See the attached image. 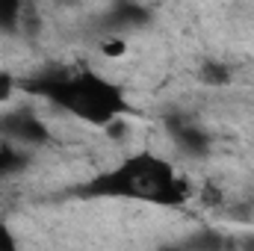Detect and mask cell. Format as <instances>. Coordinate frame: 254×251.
Returning a JSON list of instances; mask_svg holds the SVG:
<instances>
[{"label": "cell", "instance_id": "obj_8", "mask_svg": "<svg viewBox=\"0 0 254 251\" xmlns=\"http://www.w3.org/2000/svg\"><path fill=\"white\" fill-rule=\"evenodd\" d=\"M18 12H21L18 3L0 0V27H15V24H18Z\"/></svg>", "mask_w": 254, "mask_h": 251}, {"label": "cell", "instance_id": "obj_12", "mask_svg": "<svg viewBox=\"0 0 254 251\" xmlns=\"http://www.w3.org/2000/svg\"><path fill=\"white\" fill-rule=\"evenodd\" d=\"M240 249L243 251H254V237H246V240L240 243Z\"/></svg>", "mask_w": 254, "mask_h": 251}, {"label": "cell", "instance_id": "obj_13", "mask_svg": "<svg viewBox=\"0 0 254 251\" xmlns=\"http://www.w3.org/2000/svg\"><path fill=\"white\" fill-rule=\"evenodd\" d=\"M160 251H184V249H178V246H166V249H160Z\"/></svg>", "mask_w": 254, "mask_h": 251}, {"label": "cell", "instance_id": "obj_9", "mask_svg": "<svg viewBox=\"0 0 254 251\" xmlns=\"http://www.w3.org/2000/svg\"><path fill=\"white\" fill-rule=\"evenodd\" d=\"M12 89H15V80H12V74H6V71H0V107L12 98Z\"/></svg>", "mask_w": 254, "mask_h": 251}, {"label": "cell", "instance_id": "obj_5", "mask_svg": "<svg viewBox=\"0 0 254 251\" xmlns=\"http://www.w3.org/2000/svg\"><path fill=\"white\" fill-rule=\"evenodd\" d=\"M21 166H24L21 151H18L12 142L0 139V175H9V172H15V169H21Z\"/></svg>", "mask_w": 254, "mask_h": 251}, {"label": "cell", "instance_id": "obj_4", "mask_svg": "<svg viewBox=\"0 0 254 251\" xmlns=\"http://www.w3.org/2000/svg\"><path fill=\"white\" fill-rule=\"evenodd\" d=\"M198 80L207 83V86H225L231 80V71H228V65H222V63H204L198 68Z\"/></svg>", "mask_w": 254, "mask_h": 251}, {"label": "cell", "instance_id": "obj_2", "mask_svg": "<svg viewBox=\"0 0 254 251\" xmlns=\"http://www.w3.org/2000/svg\"><path fill=\"white\" fill-rule=\"evenodd\" d=\"M169 133H172L175 145L190 157H204L210 151V136L187 119H169Z\"/></svg>", "mask_w": 254, "mask_h": 251}, {"label": "cell", "instance_id": "obj_3", "mask_svg": "<svg viewBox=\"0 0 254 251\" xmlns=\"http://www.w3.org/2000/svg\"><path fill=\"white\" fill-rule=\"evenodd\" d=\"M192 251H228V240L216 231H201L190 240Z\"/></svg>", "mask_w": 254, "mask_h": 251}, {"label": "cell", "instance_id": "obj_6", "mask_svg": "<svg viewBox=\"0 0 254 251\" xmlns=\"http://www.w3.org/2000/svg\"><path fill=\"white\" fill-rule=\"evenodd\" d=\"M113 15H116L119 24H145V21H148V9L133 6V3H119Z\"/></svg>", "mask_w": 254, "mask_h": 251}, {"label": "cell", "instance_id": "obj_11", "mask_svg": "<svg viewBox=\"0 0 254 251\" xmlns=\"http://www.w3.org/2000/svg\"><path fill=\"white\" fill-rule=\"evenodd\" d=\"M0 251H18L15 246V237H12V231L0 222Z\"/></svg>", "mask_w": 254, "mask_h": 251}, {"label": "cell", "instance_id": "obj_10", "mask_svg": "<svg viewBox=\"0 0 254 251\" xmlns=\"http://www.w3.org/2000/svg\"><path fill=\"white\" fill-rule=\"evenodd\" d=\"M104 133L113 136V139H125L127 136V119H116V122H110V125L104 127Z\"/></svg>", "mask_w": 254, "mask_h": 251}, {"label": "cell", "instance_id": "obj_1", "mask_svg": "<svg viewBox=\"0 0 254 251\" xmlns=\"http://www.w3.org/2000/svg\"><path fill=\"white\" fill-rule=\"evenodd\" d=\"M0 139L12 142V145H45L51 139V130L42 125V119L30 116V113H9L0 116Z\"/></svg>", "mask_w": 254, "mask_h": 251}, {"label": "cell", "instance_id": "obj_7", "mask_svg": "<svg viewBox=\"0 0 254 251\" xmlns=\"http://www.w3.org/2000/svg\"><path fill=\"white\" fill-rule=\"evenodd\" d=\"M101 54L110 57V60H119V57H125L127 54V42L125 39H119V36H110V39L101 42Z\"/></svg>", "mask_w": 254, "mask_h": 251}]
</instances>
